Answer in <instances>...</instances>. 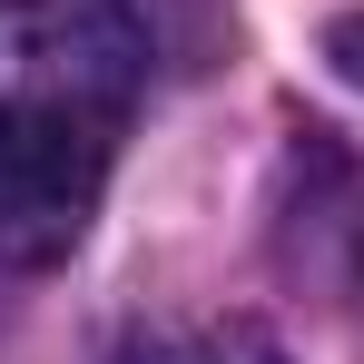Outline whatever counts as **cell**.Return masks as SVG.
Returning <instances> with one entry per match:
<instances>
[{"mask_svg": "<svg viewBox=\"0 0 364 364\" xmlns=\"http://www.w3.org/2000/svg\"><path fill=\"white\" fill-rule=\"evenodd\" d=\"M148 89L128 0H0V266H60Z\"/></svg>", "mask_w": 364, "mask_h": 364, "instance_id": "1", "label": "cell"}, {"mask_svg": "<svg viewBox=\"0 0 364 364\" xmlns=\"http://www.w3.org/2000/svg\"><path fill=\"white\" fill-rule=\"evenodd\" d=\"M109 364H286V345L246 315H197V325H148Z\"/></svg>", "mask_w": 364, "mask_h": 364, "instance_id": "2", "label": "cell"}, {"mask_svg": "<svg viewBox=\"0 0 364 364\" xmlns=\"http://www.w3.org/2000/svg\"><path fill=\"white\" fill-rule=\"evenodd\" d=\"M325 60H335V79H345V89H364V10H345V20L325 30Z\"/></svg>", "mask_w": 364, "mask_h": 364, "instance_id": "3", "label": "cell"}]
</instances>
